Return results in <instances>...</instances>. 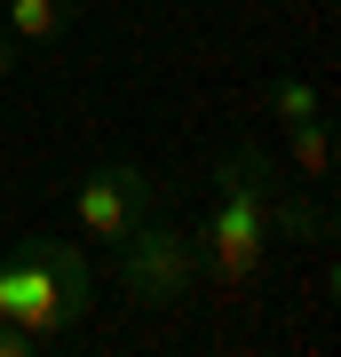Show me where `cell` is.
<instances>
[{"label":"cell","instance_id":"1","mask_svg":"<svg viewBox=\"0 0 341 357\" xmlns=\"http://www.w3.org/2000/svg\"><path fill=\"white\" fill-rule=\"evenodd\" d=\"M294 238V246H326L333 222L326 206H310V183H294L262 143H230L215 159V206L199 222V246H206V278H222L230 294H246L262 278L270 246Z\"/></svg>","mask_w":341,"mask_h":357},{"label":"cell","instance_id":"2","mask_svg":"<svg viewBox=\"0 0 341 357\" xmlns=\"http://www.w3.org/2000/svg\"><path fill=\"white\" fill-rule=\"evenodd\" d=\"M96 318V262L79 238H16L0 246V326L32 333L40 349Z\"/></svg>","mask_w":341,"mask_h":357},{"label":"cell","instance_id":"3","mask_svg":"<svg viewBox=\"0 0 341 357\" xmlns=\"http://www.w3.org/2000/svg\"><path fill=\"white\" fill-rule=\"evenodd\" d=\"M112 286L127 294L135 310H175L190 302V294L206 286V246H199V230H183V222H135L127 238H112Z\"/></svg>","mask_w":341,"mask_h":357},{"label":"cell","instance_id":"4","mask_svg":"<svg viewBox=\"0 0 341 357\" xmlns=\"http://www.w3.org/2000/svg\"><path fill=\"white\" fill-rule=\"evenodd\" d=\"M159 175L151 167H135V159H103L79 175V191H72V222H79V238H127L135 222H151L159 215Z\"/></svg>","mask_w":341,"mask_h":357},{"label":"cell","instance_id":"5","mask_svg":"<svg viewBox=\"0 0 341 357\" xmlns=\"http://www.w3.org/2000/svg\"><path fill=\"white\" fill-rule=\"evenodd\" d=\"M79 24V0H0V32L16 48H56Z\"/></svg>","mask_w":341,"mask_h":357},{"label":"cell","instance_id":"6","mask_svg":"<svg viewBox=\"0 0 341 357\" xmlns=\"http://www.w3.org/2000/svg\"><path fill=\"white\" fill-rule=\"evenodd\" d=\"M286 175L310 183V191H326V183H333V128H326V112L286 119Z\"/></svg>","mask_w":341,"mask_h":357},{"label":"cell","instance_id":"7","mask_svg":"<svg viewBox=\"0 0 341 357\" xmlns=\"http://www.w3.org/2000/svg\"><path fill=\"white\" fill-rule=\"evenodd\" d=\"M270 112H278V128H286V119L326 112V96H317V79H310V72H278V79H270Z\"/></svg>","mask_w":341,"mask_h":357},{"label":"cell","instance_id":"8","mask_svg":"<svg viewBox=\"0 0 341 357\" xmlns=\"http://www.w3.org/2000/svg\"><path fill=\"white\" fill-rule=\"evenodd\" d=\"M24 349H40L32 333H16V326H0V357H24Z\"/></svg>","mask_w":341,"mask_h":357},{"label":"cell","instance_id":"9","mask_svg":"<svg viewBox=\"0 0 341 357\" xmlns=\"http://www.w3.org/2000/svg\"><path fill=\"white\" fill-rule=\"evenodd\" d=\"M16 64H24V48H16L8 32H0V79H16Z\"/></svg>","mask_w":341,"mask_h":357}]
</instances>
